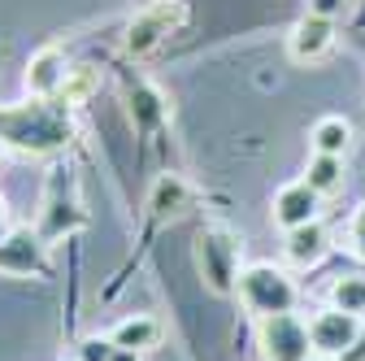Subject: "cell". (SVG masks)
Segmentation results:
<instances>
[{
	"mask_svg": "<svg viewBox=\"0 0 365 361\" xmlns=\"http://www.w3.org/2000/svg\"><path fill=\"white\" fill-rule=\"evenodd\" d=\"M0 140L22 148V153H48V148L70 140V118L61 109H53L48 101L35 96L22 109H5V113H0Z\"/></svg>",
	"mask_w": 365,
	"mask_h": 361,
	"instance_id": "obj_1",
	"label": "cell"
},
{
	"mask_svg": "<svg viewBox=\"0 0 365 361\" xmlns=\"http://www.w3.org/2000/svg\"><path fill=\"white\" fill-rule=\"evenodd\" d=\"M240 300L261 313V318H269V313H292L296 309V283L287 279V270H279L274 261H257L248 270H240Z\"/></svg>",
	"mask_w": 365,
	"mask_h": 361,
	"instance_id": "obj_2",
	"label": "cell"
},
{
	"mask_svg": "<svg viewBox=\"0 0 365 361\" xmlns=\"http://www.w3.org/2000/svg\"><path fill=\"white\" fill-rule=\"evenodd\" d=\"M182 22H187V5H182V0H153L144 14H135V22L126 31V53L130 57H148L157 44L170 31H178Z\"/></svg>",
	"mask_w": 365,
	"mask_h": 361,
	"instance_id": "obj_3",
	"label": "cell"
},
{
	"mask_svg": "<svg viewBox=\"0 0 365 361\" xmlns=\"http://www.w3.org/2000/svg\"><path fill=\"white\" fill-rule=\"evenodd\" d=\"M261 348L265 361H309L313 357L309 322H300L296 313H269V318H261Z\"/></svg>",
	"mask_w": 365,
	"mask_h": 361,
	"instance_id": "obj_4",
	"label": "cell"
},
{
	"mask_svg": "<svg viewBox=\"0 0 365 361\" xmlns=\"http://www.w3.org/2000/svg\"><path fill=\"white\" fill-rule=\"evenodd\" d=\"M356 335H361V318H356V313L335 309V305L309 322V340H313V352L317 357H339L344 348H352Z\"/></svg>",
	"mask_w": 365,
	"mask_h": 361,
	"instance_id": "obj_5",
	"label": "cell"
},
{
	"mask_svg": "<svg viewBox=\"0 0 365 361\" xmlns=\"http://www.w3.org/2000/svg\"><path fill=\"white\" fill-rule=\"evenodd\" d=\"M331 49H335V18H322V14H304L287 35L292 61H322Z\"/></svg>",
	"mask_w": 365,
	"mask_h": 361,
	"instance_id": "obj_6",
	"label": "cell"
},
{
	"mask_svg": "<svg viewBox=\"0 0 365 361\" xmlns=\"http://www.w3.org/2000/svg\"><path fill=\"white\" fill-rule=\"evenodd\" d=\"M317 209H322V196H317L304 178H300V183L279 188V196H274V222H279L283 231H296V227L317 222Z\"/></svg>",
	"mask_w": 365,
	"mask_h": 361,
	"instance_id": "obj_7",
	"label": "cell"
},
{
	"mask_svg": "<svg viewBox=\"0 0 365 361\" xmlns=\"http://www.w3.org/2000/svg\"><path fill=\"white\" fill-rule=\"evenodd\" d=\"M66 74H70V70H66L61 49H57V44H48V49H39V53L31 57V66H26V92L39 96V101H53V96H61Z\"/></svg>",
	"mask_w": 365,
	"mask_h": 361,
	"instance_id": "obj_8",
	"label": "cell"
},
{
	"mask_svg": "<svg viewBox=\"0 0 365 361\" xmlns=\"http://www.w3.org/2000/svg\"><path fill=\"white\" fill-rule=\"evenodd\" d=\"M231 261H235V244H226L222 235H200V265H205V279L217 292H231L240 279L231 270Z\"/></svg>",
	"mask_w": 365,
	"mask_h": 361,
	"instance_id": "obj_9",
	"label": "cell"
},
{
	"mask_svg": "<svg viewBox=\"0 0 365 361\" xmlns=\"http://www.w3.org/2000/svg\"><path fill=\"white\" fill-rule=\"evenodd\" d=\"M187 200H192V192H187V183H182L178 174H161L157 183H153V196H148V209H153V218H178L182 209H187Z\"/></svg>",
	"mask_w": 365,
	"mask_h": 361,
	"instance_id": "obj_10",
	"label": "cell"
},
{
	"mask_svg": "<svg viewBox=\"0 0 365 361\" xmlns=\"http://www.w3.org/2000/svg\"><path fill=\"white\" fill-rule=\"evenodd\" d=\"M304 183L317 192V196H331L344 188V157H331V153H313L309 157V170H304Z\"/></svg>",
	"mask_w": 365,
	"mask_h": 361,
	"instance_id": "obj_11",
	"label": "cell"
},
{
	"mask_svg": "<svg viewBox=\"0 0 365 361\" xmlns=\"http://www.w3.org/2000/svg\"><path fill=\"white\" fill-rule=\"evenodd\" d=\"M157 340H161V327H157V318H148V313H135V318H122V322L113 327V344H118V348L144 352V348H153Z\"/></svg>",
	"mask_w": 365,
	"mask_h": 361,
	"instance_id": "obj_12",
	"label": "cell"
},
{
	"mask_svg": "<svg viewBox=\"0 0 365 361\" xmlns=\"http://www.w3.org/2000/svg\"><path fill=\"white\" fill-rule=\"evenodd\" d=\"M322 253H327V231L317 227V222L287 231V261H292V265H313Z\"/></svg>",
	"mask_w": 365,
	"mask_h": 361,
	"instance_id": "obj_13",
	"label": "cell"
},
{
	"mask_svg": "<svg viewBox=\"0 0 365 361\" xmlns=\"http://www.w3.org/2000/svg\"><path fill=\"white\" fill-rule=\"evenodd\" d=\"M39 240H31L26 231L9 235L5 244H0V270H18V275H26V270H39Z\"/></svg>",
	"mask_w": 365,
	"mask_h": 361,
	"instance_id": "obj_14",
	"label": "cell"
},
{
	"mask_svg": "<svg viewBox=\"0 0 365 361\" xmlns=\"http://www.w3.org/2000/svg\"><path fill=\"white\" fill-rule=\"evenodd\" d=\"M313 153H331V157H344L348 153V144H352V126L344 122V118H322L313 126Z\"/></svg>",
	"mask_w": 365,
	"mask_h": 361,
	"instance_id": "obj_15",
	"label": "cell"
},
{
	"mask_svg": "<svg viewBox=\"0 0 365 361\" xmlns=\"http://www.w3.org/2000/svg\"><path fill=\"white\" fill-rule=\"evenodd\" d=\"M126 101H130V118L140 122L144 131H148V126H157V122L165 118V101H161V96L153 92L148 83H140V87H135V92H130Z\"/></svg>",
	"mask_w": 365,
	"mask_h": 361,
	"instance_id": "obj_16",
	"label": "cell"
},
{
	"mask_svg": "<svg viewBox=\"0 0 365 361\" xmlns=\"http://www.w3.org/2000/svg\"><path fill=\"white\" fill-rule=\"evenodd\" d=\"M331 305L335 309H344V313H365V275H344V279H335V288H331Z\"/></svg>",
	"mask_w": 365,
	"mask_h": 361,
	"instance_id": "obj_17",
	"label": "cell"
},
{
	"mask_svg": "<svg viewBox=\"0 0 365 361\" xmlns=\"http://www.w3.org/2000/svg\"><path fill=\"white\" fill-rule=\"evenodd\" d=\"M96 70H91V66H74L70 74H66V83H61V101L66 105H83L91 92H96Z\"/></svg>",
	"mask_w": 365,
	"mask_h": 361,
	"instance_id": "obj_18",
	"label": "cell"
},
{
	"mask_svg": "<svg viewBox=\"0 0 365 361\" xmlns=\"http://www.w3.org/2000/svg\"><path fill=\"white\" fill-rule=\"evenodd\" d=\"M113 352H118L113 335H87V340L78 344V361H109Z\"/></svg>",
	"mask_w": 365,
	"mask_h": 361,
	"instance_id": "obj_19",
	"label": "cell"
},
{
	"mask_svg": "<svg viewBox=\"0 0 365 361\" xmlns=\"http://www.w3.org/2000/svg\"><path fill=\"white\" fill-rule=\"evenodd\" d=\"M348 9V0H309V14H322V18H339Z\"/></svg>",
	"mask_w": 365,
	"mask_h": 361,
	"instance_id": "obj_20",
	"label": "cell"
},
{
	"mask_svg": "<svg viewBox=\"0 0 365 361\" xmlns=\"http://www.w3.org/2000/svg\"><path fill=\"white\" fill-rule=\"evenodd\" d=\"M352 248L365 257V205L356 209V218H352Z\"/></svg>",
	"mask_w": 365,
	"mask_h": 361,
	"instance_id": "obj_21",
	"label": "cell"
},
{
	"mask_svg": "<svg viewBox=\"0 0 365 361\" xmlns=\"http://www.w3.org/2000/svg\"><path fill=\"white\" fill-rule=\"evenodd\" d=\"M335 361H365V331H361V335L352 340V348H344Z\"/></svg>",
	"mask_w": 365,
	"mask_h": 361,
	"instance_id": "obj_22",
	"label": "cell"
},
{
	"mask_svg": "<svg viewBox=\"0 0 365 361\" xmlns=\"http://www.w3.org/2000/svg\"><path fill=\"white\" fill-rule=\"evenodd\" d=\"M109 361H140V352H135V348H118Z\"/></svg>",
	"mask_w": 365,
	"mask_h": 361,
	"instance_id": "obj_23",
	"label": "cell"
}]
</instances>
